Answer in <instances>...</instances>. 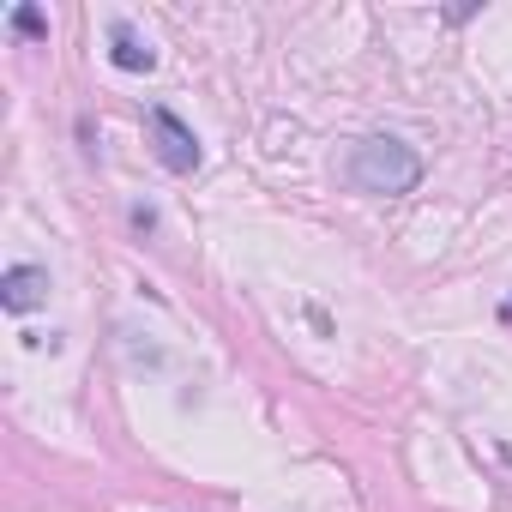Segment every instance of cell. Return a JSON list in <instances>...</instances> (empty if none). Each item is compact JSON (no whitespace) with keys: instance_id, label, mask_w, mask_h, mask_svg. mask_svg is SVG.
I'll list each match as a JSON object with an SVG mask.
<instances>
[{"instance_id":"1","label":"cell","mask_w":512,"mask_h":512,"mask_svg":"<svg viewBox=\"0 0 512 512\" xmlns=\"http://www.w3.org/2000/svg\"><path fill=\"white\" fill-rule=\"evenodd\" d=\"M350 187L356 193H416L422 187V157L404 145V139H362L350 151Z\"/></svg>"},{"instance_id":"2","label":"cell","mask_w":512,"mask_h":512,"mask_svg":"<svg viewBox=\"0 0 512 512\" xmlns=\"http://www.w3.org/2000/svg\"><path fill=\"white\" fill-rule=\"evenodd\" d=\"M145 121H151V139H157V157H163V169H175V175H193V169H199V157H205V151H199V139H193V127H187L175 109H163V103H157Z\"/></svg>"},{"instance_id":"3","label":"cell","mask_w":512,"mask_h":512,"mask_svg":"<svg viewBox=\"0 0 512 512\" xmlns=\"http://www.w3.org/2000/svg\"><path fill=\"white\" fill-rule=\"evenodd\" d=\"M43 296H49V272L43 266H7V278H0V308L7 314H31Z\"/></svg>"},{"instance_id":"4","label":"cell","mask_w":512,"mask_h":512,"mask_svg":"<svg viewBox=\"0 0 512 512\" xmlns=\"http://www.w3.org/2000/svg\"><path fill=\"white\" fill-rule=\"evenodd\" d=\"M109 61H115L121 73H151V67H157V49H151L127 19H109Z\"/></svg>"},{"instance_id":"5","label":"cell","mask_w":512,"mask_h":512,"mask_svg":"<svg viewBox=\"0 0 512 512\" xmlns=\"http://www.w3.org/2000/svg\"><path fill=\"white\" fill-rule=\"evenodd\" d=\"M7 25H13L19 37H31V43H43V37H49V19H43V13L31 7V0H25V7H13V13H7Z\"/></svg>"},{"instance_id":"6","label":"cell","mask_w":512,"mask_h":512,"mask_svg":"<svg viewBox=\"0 0 512 512\" xmlns=\"http://www.w3.org/2000/svg\"><path fill=\"white\" fill-rule=\"evenodd\" d=\"M500 314H506V320H512V302H506V308H500Z\"/></svg>"}]
</instances>
